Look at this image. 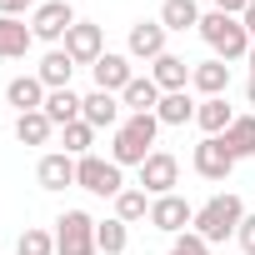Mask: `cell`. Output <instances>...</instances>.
<instances>
[{
	"mask_svg": "<svg viewBox=\"0 0 255 255\" xmlns=\"http://www.w3.org/2000/svg\"><path fill=\"white\" fill-rule=\"evenodd\" d=\"M160 135V120L155 115H130L115 125V140H110V160L125 170V165H145L150 160V145Z\"/></svg>",
	"mask_w": 255,
	"mask_h": 255,
	"instance_id": "cell-1",
	"label": "cell"
},
{
	"mask_svg": "<svg viewBox=\"0 0 255 255\" xmlns=\"http://www.w3.org/2000/svg\"><path fill=\"white\" fill-rule=\"evenodd\" d=\"M200 40L215 50V60H245L250 55V30H245V20L240 15H220V10H210V15H200Z\"/></svg>",
	"mask_w": 255,
	"mask_h": 255,
	"instance_id": "cell-2",
	"label": "cell"
},
{
	"mask_svg": "<svg viewBox=\"0 0 255 255\" xmlns=\"http://www.w3.org/2000/svg\"><path fill=\"white\" fill-rule=\"evenodd\" d=\"M240 220H245V205H240V195H210L200 210H195V235L205 240V245H220V240H230L235 230H240Z\"/></svg>",
	"mask_w": 255,
	"mask_h": 255,
	"instance_id": "cell-3",
	"label": "cell"
},
{
	"mask_svg": "<svg viewBox=\"0 0 255 255\" xmlns=\"http://www.w3.org/2000/svg\"><path fill=\"white\" fill-rule=\"evenodd\" d=\"M75 185L80 190H90V195H120L125 190V175H120V165L115 160H100V155H80L75 160Z\"/></svg>",
	"mask_w": 255,
	"mask_h": 255,
	"instance_id": "cell-4",
	"label": "cell"
},
{
	"mask_svg": "<svg viewBox=\"0 0 255 255\" xmlns=\"http://www.w3.org/2000/svg\"><path fill=\"white\" fill-rule=\"evenodd\" d=\"M55 255H95V220L85 210H65L55 220Z\"/></svg>",
	"mask_w": 255,
	"mask_h": 255,
	"instance_id": "cell-5",
	"label": "cell"
},
{
	"mask_svg": "<svg viewBox=\"0 0 255 255\" xmlns=\"http://www.w3.org/2000/svg\"><path fill=\"white\" fill-rule=\"evenodd\" d=\"M180 185V160L170 150H150V160L140 165V190L145 195H175Z\"/></svg>",
	"mask_w": 255,
	"mask_h": 255,
	"instance_id": "cell-6",
	"label": "cell"
},
{
	"mask_svg": "<svg viewBox=\"0 0 255 255\" xmlns=\"http://www.w3.org/2000/svg\"><path fill=\"white\" fill-rule=\"evenodd\" d=\"M65 55H70L75 65H95V60L105 55V30H100L95 20H75V25L65 30Z\"/></svg>",
	"mask_w": 255,
	"mask_h": 255,
	"instance_id": "cell-7",
	"label": "cell"
},
{
	"mask_svg": "<svg viewBox=\"0 0 255 255\" xmlns=\"http://www.w3.org/2000/svg\"><path fill=\"white\" fill-rule=\"evenodd\" d=\"M150 225L165 235H185V225H195V205L185 195H155L150 200Z\"/></svg>",
	"mask_w": 255,
	"mask_h": 255,
	"instance_id": "cell-8",
	"label": "cell"
},
{
	"mask_svg": "<svg viewBox=\"0 0 255 255\" xmlns=\"http://www.w3.org/2000/svg\"><path fill=\"white\" fill-rule=\"evenodd\" d=\"M230 170H235V155H230L225 135H205V140L195 145V175H200V180H225Z\"/></svg>",
	"mask_w": 255,
	"mask_h": 255,
	"instance_id": "cell-9",
	"label": "cell"
},
{
	"mask_svg": "<svg viewBox=\"0 0 255 255\" xmlns=\"http://www.w3.org/2000/svg\"><path fill=\"white\" fill-rule=\"evenodd\" d=\"M75 25V10H70V0H45V5L30 15V30L35 40H65V30Z\"/></svg>",
	"mask_w": 255,
	"mask_h": 255,
	"instance_id": "cell-10",
	"label": "cell"
},
{
	"mask_svg": "<svg viewBox=\"0 0 255 255\" xmlns=\"http://www.w3.org/2000/svg\"><path fill=\"white\" fill-rule=\"evenodd\" d=\"M90 75H95V90H110V95H120L125 85L135 80V70H130V60L125 55H115V50H105L95 65H90Z\"/></svg>",
	"mask_w": 255,
	"mask_h": 255,
	"instance_id": "cell-11",
	"label": "cell"
},
{
	"mask_svg": "<svg viewBox=\"0 0 255 255\" xmlns=\"http://www.w3.org/2000/svg\"><path fill=\"white\" fill-rule=\"evenodd\" d=\"M190 70H195V65H190L185 55H170V50H165L160 60H150V80L160 85V95H175V90H185V85H190Z\"/></svg>",
	"mask_w": 255,
	"mask_h": 255,
	"instance_id": "cell-12",
	"label": "cell"
},
{
	"mask_svg": "<svg viewBox=\"0 0 255 255\" xmlns=\"http://www.w3.org/2000/svg\"><path fill=\"white\" fill-rule=\"evenodd\" d=\"M80 120L95 125V130H115V125H120V95H110V90H90L85 105H80Z\"/></svg>",
	"mask_w": 255,
	"mask_h": 255,
	"instance_id": "cell-13",
	"label": "cell"
},
{
	"mask_svg": "<svg viewBox=\"0 0 255 255\" xmlns=\"http://www.w3.org/2000/svg\"><path fill=\"white\" fill-rule=\"evenodd\" d=\"M165 35H170V30H165L160 20H135V25H130V55H135V60H160V55H165Z\"/></svg>",
	"mask_w": 255,
	"mask_h": 255,
	"instance_id": "cell-14",
	"label": "cell"
},
{
	"mask_svg": "<svg viewBox=\"0 0 255 255\" xmlns=\"http://www.w3.org/2000/svg\"><path fill=\"white\" fill-rule=\"evenodd\" d=\"M30 45H35V30L20 15H0V60H25Z\"/></svg>",
	"mask_w": 255,
	"mask_h": 255,
	"instance_id": "cell-15",
	"label": "cell"
},
{
	"mask_svg": "<svg viewBox=\"0 0 255 255\" xmlns=\"http://www.w3.org/2000/svg\"><path fill=\"white\" fill-rule=\"evenodd\" d=\"M35 180H40V190H65V185H75V155H65V150L40 155Z\"/></svg>",
	"mask_w": 255,
	"mask_h": 255,
	"instance_id": "cell-16",
	"label": "cell"
},
{
	"mask_svg": "<svg viewBox=\"0 0 255 255\" xmlns=\"http://www.w3.org/2000/svg\"><path fill=\"white\" fill-rule=\"evenodd\" d=\"M190 85H195L205 100H210V95H225V90H230V65L210 55V60H200V65L190 70Z\"/></svg>",
	"mask_w": 255,
	"mask_h": 255,
	"instance_id": "cell-17",
	"label": "cell"
},
{
	"mask_svg": "<svg viewBox=\"0 0 255 255\" xmlns=\"http://www.w3.org/2000/svg\"><path fill=\"white\" fill-rule=\"evenodd\" d=\"M120 105H130V115H155V105H160V85H155L150 75H135L130 85L120 90Z\"/></svg>",
	"mask_w": 255,
	"mask_h": 255,
	"instance_id": "cell-18",
	"label": "cell"
},
{
	"mask_svg": "<svg viewBox=\"0 0 255 255\" xmlns=\"http://www.w3.org/2000/svg\"><path fill=\"white\" fill-rule=\"evenodd\" d=\"M80 105H85V95H75V90L65 85V90H50L40 110L50 115V125H60V130H65V125H75V120H80Z\"/></svg>",
	"mask_w": 255,
	"mask_h": 255,
	"instance_id": "cell-19",
	"label": "cell"
},
{
	"mask_svg": "<svg viewBox=\"0 0 255 255\" xmlns=\"http://www.w3.org/2000/svg\"><path fill=\"white\" fill-rule=\"evenodd\" d=\"M45 95H50V90L40 85V75H15V80L5 85V100H10L20 115H25V110H40V105H45Z\"/></svg>",
	"mask_w": 255,
	"mask_h": 255,
	"instance_id": "cell-20",
	"label": "cell"
},
{
	"mask_svg": "<svg viewBox=\"0 0 255 255\" xmlns=\"http://www.w3.org/2000/svg\"><path fill=\"white\" fill-rule=\"evenodd\" d=\"M230 120H235V110L225 105V95H210V100L195 105V125H200L205 135H225V130H230Z\"/></svg>",
	"mask_w": 255,
	"mask_h": 255,
	"instance_id": "cell-21",
	"label": "cell"
},
{
	"mask_svg": "<svg viewBox=\"0 0 255 255\" xmlns=\"http://www.w3.org/2000/svg\"><path fill=\"white\" fill-rule=\"evenodd\" d=\"M160 25L165 30H200V5H195V0H165V5H160Z\"/></svg>",
	"mask_w": 255,
	"mask_h": 255,
	"instance_id": "cell-22",
	"label": "cell"
},
{
	"mask_svg": "<svg viewBox=\"0 0 255 255\" xmlns=\"http://www.w3.org/2000/svg\"><path fill=\"white\" fill-rule=\"evenodd\" d=\"M125 245H130V230H125L120 215L95 220V250H100V255H125Z\"/></svg>",
	"mask_w": 255,
	"mask_h": 255,
	"instance_id": "cell-23",
	"label": "cell"
},
{
	"mask_svg": "<svg viewBox=\"0 0 255 255\" xmlns=\"http://www.w3.org/2000/svg\"><path fill=\"white\" fill-rule=\"evenodd\" d=\"M35 75H40V85H45V90H65V85H70V75H75V60H70L65 50H50V55L40 60V70H35Z\"/></svg>",
	"mask_w": 255,
	"mask_h": 255,
	"instance_id": "cell-24",
	"label": "cell"
},
{
	"mask_svg": "<svg viewBox=\"0 0 255 255\" xmlns=\"http://www.w3.org/2000/svg\"><path fill=\"white\" fill-rule=\"evenodd\" d=\"M50 130H55V125H50L45 110H25V115H15V140H20V145H45Z\"/></svg>",
	"mask_w": 255,
	"mask_h": 255,
	"instance_id": "cell-25",
	"label": "cell"
},
{
	"mask_svg": "<svg viewBox=\"0 0 255 255\" xmlns=\"http://www.w3.org/2000/svg\"><path fill=\"white\" fill-rule=\"evenodd\" d=\"M225 145H230L235 160H250V155H255V115H235V120H230Z\"/></svg>",
	"mask_w": 255,
	"mask_h": 255,
	"instance_id": "cell-26",
	"label": "cell"
},
{
	"mask_svg": "<svg viewBox=\"0 0 255 255\" xmlns=\"http://www.w3.org/2000/svg\"><path fill=\"white\" fill-rule=\"evenodd\" d=\"M155 120H160V125H190V120H195V100H190L185 90H175V95H160V105H155Z\"/></svg>",
	"mask_w": 255,
	"mask_h": 255,
	"instance_id": "cell-27",
	"label": "cell"
},
{
	"mask_svg": "<svg viewBox=\"0 0 255 255\" xmlns=\"http://www.w3.org/2000/svg\"><path fill=\"white\" fill-rule=\"evenodd\" d=\"M115 215H120L125 225H130V220H150V195H145L140 185H135V190L125 185V190L115 195Z\"/></svg>",
	"mask_w": 255,
	"mask_h": 255,
	"instance_id": "cell-28",
	"label": "cell"
},
{
	"mask_svg": "<svg viewBox=\"0 0 255 255\" xmlns=\"http://www.w3.org/2000/svg\"><path fill=\"white\" fill-rule=\"evenodd\" d=\"M15 255H55V235L50 230H20V240H15Z\"/></svg>",
	"mask_w": 255,
	"mask_h": 255,
	"instance_id": "cell-29",
	"label": "cell"
},
{
	"mask_svg": "<svg viewBox=\"0 0 255 255\" xmlns=\"http://www.w3.org/2000/svg\"><path fill=\"white\" fill-rule=\"evenodd\" d=\"M90 140H95V125H85V120H75V125H65V155H90Z\"/></svg>",
	"mask_w": 255,
	"mask_h": 255,
	"instance_id": "cell-30",
	"label": "cell"
},
{
	"mask_svg": "<svg viewBox=\"0 0 255 255\" xmlns=\"http://www.w3.org/2000/svg\"><path fill=\"white\" fill-rule=\"evenodd\" d=\"M170 255H210V245H205L195 230H185V235H175V240H170Z\"/></svg>",
	"mask_w": 255,
	"mask_h": 255,
	"instance_id": "cell-31",
	"label": "cell"
},
{
	"mask_svg": "<svg viewBox=\"0 0 255 255\" xmlns=\"http://www.w3.org/2000/svg\"><path fill=\"white\" fill-rule=\"evenodd\" d=\"M235 240H240V250H245V255H255V215H245V220H240Z\"/></svg>",
	"mask_w": 255,
	"mask_h": 255,
	"instance_id": "cell-32",
	"label": "cell"
},
{
	"mask_svg": "<svg viewBox=\"0 0 255 255\" xmlns=\"http://www.w3.org/2000/svg\"><path fill=\"white\" fill-rule=\"evenodd\" d=\"M45 0H0V15H20V10H40Z\"/></svg>",
	"mask_w": 255,
	"mask_h": 255,
	"instance_id": "cell-33",
	"label": "cell"
},
{
	"mask_svg": "<svg viewBox=\"0 0 255 255\" xmlns=\"http://www.w3.org/2000/svg\"><path fill=\"white\" fill-rule=\"evenodd\" d=\"M245 5H250V0H215L220 15H245Z\"/></svg>",
	"mask_w": 255,
	"mask_h": 255,
	"instance_id": "cell-34",
	"label": "cell"
},
{
	"mask_svg": "<svg viewBox=\"0 0 255 255\" xmlns=\"http://www.w3.org/2000/svg\"><path fill=\"white\" fill-rule=\"evenodd\" d=\"M240 20H245V30H250V40H255V0L245 5V15H240Z\"/></svg>",
	"mask_w": 255,
	"mask_h": 255,
	"instance_id": "cell-35",
	"label": "cell"
},
{
	"mask_svg": "<svg viewBox=\"0 0 255 255\" xmlns=\"http://www.w3.org/2000/svg\"><path fill=\"white\" fill-rule=\"evenodd\" d=\"M245 100H250V105H255V75H250V85H245Z\"/></svg>",
	"mask_w": 255,
	"mask_h": 255,
	"instance_id": "cell-36",
	"label": "cell"
},
{
	"mask_svg": "<svg viewBox=\"0 0 255 255\" xmlns=\"http://www.w3.org/2000/svg\"><path fill=\"white\" fill-rule=\"evenodd\" d=\"M245 65H250V75H255V45H250V55H245Z\"/></svg>",
	"mask_w": 255,
	"mask_h": 255,
	"instance_id": "cell-37",
	"label": "cell"
}]
</instances>
